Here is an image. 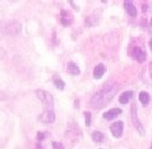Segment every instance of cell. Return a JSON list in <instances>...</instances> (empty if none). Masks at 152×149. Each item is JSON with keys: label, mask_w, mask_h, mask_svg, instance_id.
<instances>
[{"label": "cell", "mask_w": 152, "mask_h": 149, "mask_svg": "<svg viewBox=\"0 0 152 149\" xmlns=\"http://www.w3.org/2000/svg\"><path fill=\"white\" fill-rule=\"evenodd\" d=\"M66 73L72 75V76H78L80 74V69L78 64L74 61H69L66 64V69H65Z\"/></svg>", "instance_id": "12"}, {"label": "cell", "mask_w": 152, "mask_h": 149, "mask_svg": "<svg viewBox=\"0 0 152 149\" xmlns=\"http://www.w3.org/2000/svg\"><path fill=\"white\" fill-rule=\"evenodd\" d=\"M121 37L117 32H109L104 35V42L108 46H116L119 43Z\"/></svg>", "instance_id": "9"}, {"label": "cell", "mask_w": 152, "mask_h": 149, "mask_svg": "<svg viewBox=\"0 0 152 149\" xmlns=\"http://www.w3.org/2000/svg\"><path fill=\"white\" fill-rule=\"evenodd\" d=\"M8 98H9V96H8L7 93L4 92V91H0V102H4Z\"/></svg>", "instance_id": "23"}, {"label": "cell", "mask_w": 152, "mask_h": 149, "mask_svg": "<svg viewBox=\"0 0 152 149\" xmlns=\"http://www.w3.org/2000/svg\"><path fill=\"white\" fill-rule=\"evenodd\" d=\"M34 149H45V148L43 147V145H42L41 142H35Z\"/></svg>", "instance_id": "28"}, {"label": "cell", "mask_w": 152, "mask_h": 149, "mask_svg": "<svg viewBox=\"0 0 152 149\" xmlns=\"http://www.w3.org/2000/svg\"><path fill=\"white\" fill-rule=\"evenodd\" d=\"M148 4H147V2H142V4H141V11L143 12V13H145V12H147V10H148Z\"/></svg>", "instance_id": "24"}, {"label": "cell", "mask_w": 152, "mask_h": 149, "mask_svg": "<svg viewBox=\"0 0 152 149\" xmlns=\"http://www.w3.org/2000/svg\"><path fill=\"white\" fill-rule=\"evenodd\" d=\"M51 135H50V133L48 131V130H39L38 133H37V137H35V139H37V142H43L45 139H48V138L50 137Z\"/></svg>", "instance_id": "19"}, {"label": "cell", "mask_w": 152, "mask_h": 149, "mask_svg": "<svg viewBox=\"0 0 152 149\" xmlns=\"http://www.w3.org/2000/svg\"><path fill=\"white\" fill-rule=\"evenodd\" d=\"M124 7H125V10L127 12V15L131 17V18H136L138 15V10H137V7L134 6L132 1H125L124 2Z\"/></svg>", "instance_id": "13"}, {"label": "cell", "mask_w": 152, "mask_h": 149, "mask_svg": "<svg viewBox=\"0 0 152 149\" xmlns=\"http://www.w3.org/2000/svg\"><path fill=\"white\" fill-rule=\"evenodd\" d=\"M138 98H139V102L142 104V106H148L149 103H150V101H151V97H150V94L148 92H145V91H141L139 93V96H138Z\"/></svg>", "instance_id": "18"}, {"label": "cell", "mask_w": 152, "mask_h": 149, "mask_svg": "<svg viewBox=\"0 0 152 149\" xmlns=\"http://www.w3.org/2000/svg\"><path fill=\"white\" fill-rule=\"evenodd\" d=\"M99 21H100V17L94 13V15H89L85 18L84 24H85V27H96V26H98Z\"/></svg>", "instance_id": "15"}, {"label": "cell", "mask_w": 152, "mask_h": 149, "mask_svg": "<svg viewBox=\"0 0 152 149\" xmlns=\"http://www.w3.org/2000/svg\"><path fill=\"white\" fill-rule=\"evenodd\" d=\"M52 83H53V85L58 91H64L65 86H66L65 82L58 74H53V76H52Z\"/></svg>", "instance_id": "16"}, {"label": "cell", "mask_w": 152, "mask_h": 149, "mask_svg": "<svg viewBox=\"0 0 152 149\" xmlns=\"http://www.w3.org/2000/svg\"><path fill=\"white\" fill-rule=\"evenodd\" d=\"M133 95H134L133 91H131V90H127V91L122 92L121 94L119 95L118 101H119V103L122 104V105H127V104L129 103L130 101L133 98Z\"/></svg>", "instance_id": "14"}, {"label": "cell", "mask_w": 152, "mask_h": 149, "mask_svg": "<svg viewBox=\"0 0 152 149\" xmlns=\"http://www.w3.org/2000/svg\"><path fill=\"white\" fill-rule=\"evenodd\" d=\"M121 114H122L121 108H119V107H114V108H110V109H108V111H106L105 113H104L103 118L110 122V120L116 119L119 115H121Z\"/></svg>", "instance_id": "10"}, {"label": "cell", "mask_w": 152, "mask_h": 149, "mask_svg": "<svg viewBox=\"0 0 152 149\" xmlns=\"http://www.w3.org/2000/svg\"><path fill=\"white\" fill-rule=\"evenodd\" d=\"M149 149H152V144L150 145V147H149Z\"/></svg>", "instance_id": "32"}, {"label": "cell", "mask_w": 152, "mask_h": 149, "mask_svg": "<svg viewBox=\"0 0 152 149\" xmlns=\"http://www.w3.org/2000/svg\"><path fill=\"white\" fill-rule=\"evenodd\" d=\"M69 4L72 6V8L74 9V10H76V11H78V10H80L78 6H77V4H75V2H74V1H69Z\"/></svg>", "instance_id": "26"}, {"label": "cell", "mask_w": 152, "mask_h": 149, "mask_svg": "<svg viewBox=\"0 0 152 149\" xmlns=\"http://www.w3.org/2000/svg\"><path fill=\"white\" fill-rule=\"evenodd\" d=\"M80 98H76L75 101H74V107H75L76 109H78L80 108Z\"/></svg>", "instance_id": "25"}, {"label": "cell", "mask_w": 152, "mask_h": 149, "mask_svg": "<svg viewBox=\"0 0 152 149\" xmlns=\"http://www.w3.org/2000/svg\"><path fill=\"white\" fill-rule=\"evenodd\" d=\"M50 41H51V43H52V44H53L54 46H58L60 41H58V39H57L56 32H55V31H54L53 33H52V37H51V39H50Z\"/></svg>", "instance_id": "21"}, {"label": "cell", "mask_w": 152, "mask_h": 149, "mask_svg": "<svg viewBox=\"0 0 152 149\" xmlns=\"http://www.w3.org/2000/svg\"><path fill=\"white\" fill-rule=\"evenodd\" d=\"M1 32L4 35H19L22 32V24L18 20H8L1 26Z\"/></svg>", "instance_id": "3"}, {"label": "cell", "mask_w": 152, "mask_h": 149, "mask_svg": "<svg viewBox=\"0 0 152 149\" xmlns=\"http://www.w3.org/2000/svg\"><path fill=\"white\" fill-rule=\"evenodd\" d=\"M99 149H103V148H99Z\"/></svg>", "instance_id": "33"}, {"label": "cell", "mask_w": 152, "mask_h": 149, "mask_svg": "<svg viewBox=\"0 0 152 149\" xmlns=\"http://www.w3.org/2000/svg\"><path fill=\"white\" fill-rule=\"evenodd\" d=\"M149 28H150V30H151V32H152V18L150 19V21H149Z\"/></svg>", "instance_id": "30"}, {"label": "cell", "mask_w": 152, "mask_h": 149, "mask_svg": "<svg viewBox=\"0 0 152 149\" xmlns=\"http://www.w3.org/2000/svg\"><path fill=\"white\" fill-rule=\"evenodd\" d=\"M127 54L129 55L131 59L138 63H145L147 60V51H145L140 43L138 42V40H132L128 43L127 46Z\"/></svg>", "instance_id": "2"}, {"label": "cell", "mask_w": 152, "mask_h": 149, "mask_svg": "<svg viewBox=\"0 0 152 149\" xmlns=\"http://www.w3.org/2000/svg\"><path fill=\"white\" fill-rule=\"evenodd\" d=\"M55 119H56L55 113H54L53 109H50V108H45L41 114L39 115V117H38L39 122L42 123V124H46V125L54 124V123H55Z\"/></svg>", "instance_id": "7"}, {"label": "cell", "mask_w": 152, "mask_h": 149, "mask_svg": "<svg viewBox=\"0 0 152 149\" xmlns=\"http://www.w3.org/2000/svg\"><path fill=\"white\" fill-rule=\"evenodd\" d=\"M149 74H150V77H151L152 80V62L149 63Z\"/></svg>", "instance_id": "29"}, {"label": "cell", "mask_w": 152, "mask_h": 149, "mask_svg": "<svg viewBox=\"0 0 152 149\" xmlns=\"http://www.w3.org/2000/svg\"><path fill=\"white\" fill-rule=\"evenodd\" d=\"M106 71H107V66L104 64L103 62H100V63H98L97 65L94 66V69H93V77L95 80H99V79H102L105 75Z\"/></svg>", "instance_id": "11"}, {"label": "cell", "mask_w": 152, "mask_h": 149, "mask_svg": "<svg viewBox=\"0 0 152 149\" xmlns=\"http://www.w3.org/2000/svg\"><path fill=\"white\" fill-rule=\"evenodd\" d=\"M118 91H119V84L117 82H108L91 96L89 99V106L94 109L103 108L114 99Z\"/></svg>", "instance_id": "1"}, {"label": "cell", "mask_w": 152, "mask_h": 149, "mask_svg": "<svg viewBox=\"0 0 152 149\" xmlns=\"http://www.w3.org/2000/svg\"><path fill=\"white\" fill-rule=\"evenodd\" d=\"M58 21L62 24V27L69 28L74 22V15L69 9H62L58 15Z\"/></svg>", "instance_id": "6"}, {"label": "cell", "mask_w": 152, "mask_h": 149, "mask_svg": "<svg viewBox=\"0 0 152 149\" xmlns=\"http://www.w3.org/2000/svg\"><path fill=\"white\" fill-rule=\"evenodd\" d=\"M130 118H131V123H132L134 129L138 131V134L143 136L145 134V127H143L142 123L140 122L139 116H138V109L136 104H131V106H130Z\"/></svg>", "instance_id": "5"}, {"label": "cell", "mask_w": 152, "mask_h": 149, "mask_svg": "<svg viewBox=\"0 0 152 149\" xmlns=\"http://www.w3.org/2000/svg\"><path fill=\"white\" fill-rule=\"evenodd\" d=\"M52 149H66L65 146L61 142H52Z\"/></svg>", "instance_id": "22"}, {"label": "cell", "mask_w": 152, "mask_h": 149, "mask_svg": "<svg viewBox=\"0 0 152 149\" xmlns=\"http://www.w3.org/2000/svg\"><path fill=\"white\" fill-rule=\"evenodd\" d=\"M105 134L102 133L100 130H94L91 133V139L93 142H96V144H103L105 142Z\"/></svg>", "instance_id": "17"}, {"label": "cell", "mask_w": 152, "mask_h": 149, "mask_svg": "<svg viewBox=\"0 0 152 149\" xmlns=\"http://www.w3.org/2000/svg\"><path fill=\"white\" fill-rule=\"evenodd\" d=\"M149 46H150V49H151V51H152V38L149 40Z\"/></svg>", "instance_id": "31"}, {"label": "cell", "mask_w": 152, "mask_h": 149, "mask_svg": "<svg viewBox=\"0 0 152 149\" xmlns=\"http://www.w3.org/2000/svg\"><path fill=\"white\" fill-rule=\"evenodd\" d=\"M84 117H85V126L89 127L91 125V117H93L91 113L89 111L84 112Z\"/></svg>", "instance_id": "20"}, {"label": "cell", "mask_w": 152, "mask_h": 149, "mask_svg": "<svg viewBox=\"0 0 152 149\" xmlns=\"http://www.w3.org/2000/svg\"><path fill=\"white\" fill-rule=\"evenodd\" d=\"M35 96H37V98H38L46 108L53 109L54 97L49 91L43 90V88H38V90H35Z\"/></svg>", "instance_id": "4"}, {"label": "cell", "mask_w": 152, "mask_h": 149, "mask_svg": "<svg viewBox=\"0 0 152 149\" xmlns=\"http://www.w3.org/2000/svg\"><path fill=\"white\" fill-rule=\"evenodd\" d=\"M109 130L115 138H121L125 130V123L122 120H116L109 126Z\"/></svg>", "instance_id": "8"}, {"label": "cell", "mask_w": 152, "mask_h": 149, "mask_svg": "<svg viewBox=\"0 0 152 149\" xmlns=\"http://www.w3.org/2000/svg\"><path fill=\"white\" fill-rule=\"evenodd\" d=\"M141 26H142V27H148L149 26L148 20H145V18H142V19H141Z\"/></svg>", "instance_id": "27"}]
</instances>
